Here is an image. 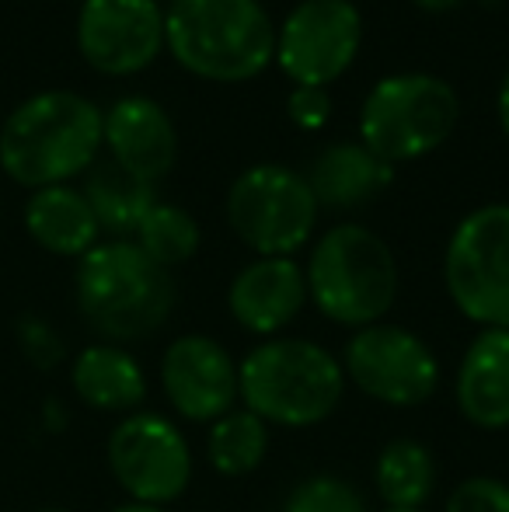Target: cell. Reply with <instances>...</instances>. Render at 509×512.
I'll return each instance as SVG.
<instances>
[{
  "instance_id": "9a60e30c",
  "label": "cell",
  "mask_w": 509,
  "mask_h": 512,
  "mask_svg": "<svg viewBox=\"0 0 509 512\" xmlns=\"http://www.w3.org/2000/svg\"><path fill=\"white\" fill-rule=\"evenodd\" d=\"M102 147H109L112 164L126 175L157 185L171 175L178 161V133L171 115L154 98L126 95L105 112Z\"/></svg>"
},
{
  "instance_id": "3957f363",
  "label": "cell",
  "mask_w": 509,
  "mask_h": 512,
  "mask_svg": "<svg viewBox=\"0 0 509 512\" xmlns=\"http://www.w3.org/2000/svg\"><path fill=\"white\" fill-rule=\"evenodd\" d=\"M77 310L102 342L133 345L171 321L178 286L168 269L147 258L136 241H98L77 262Z\"/></svg>"
},
{
  "instance_id": "5bb4252c",
  "label": "cell",
  "mask_w": 509,
  "mask_h": 512,
  "mask_svg": "<svg viewBox=\"0 0 509 512\" xmlns=\"http://www.w3.org/2000/svg\"><path fill=\"white\" fill-rule=\"evenodd\" d=\"M307 307V279L297 258H255L227 286V314L245 335H286Z\"/></svg>"
},
{
  "instance_id": "cb8c5ba5",
  "label": "cell",
  "mask_w": 509,
  "mask_h": 512,
  "mask_svg": "<svg viewBox=\"0 0 509 512\" xmlns=\"http://www.w3.org/2000/svg\"><path fill=\"white\" fill-rule=\"evenodd\" d=\"M279 512H370V506L349 478L318 471L290 488Z\"/></svg>"
},
{
  "instance_id": "44dd1931",
  "label": "cell",
  "mask_w": 509,
  "mask_h": 512,
  "mask_svg": "<svg viewBox=\"0 0 509 512\" xmlns=\"http://www.w3.org/2000/svg\"><path fill=\"white\" fill-rule=\"evenodd\" d=\"M81 192L91 203V209H95L98 227L109 230L119 241H129V237L136 234V227L143 223V216L157 206L154 185L126 175V171L112 161L95 164V168L88 171V182H84Z\"/></svg>"
},
{
  "instance_id": "7a4b0ae2",
  "label": "cell",
  "mask_w": 509,
  "mask_h": 512,
  "mask_svg": "<svg viewBox=\"0 0 509 512\" xmlns=\"http://www.w3.org/2000/svg\"><path fill=\"white\" fill-rule=\"evenodd\" d=\"M105 112L77 91H39L0 126V168L25 189L67 185L95 168Z\"/></svg>"
},
{
  "instance_id": "e0dca14e",
  "label": "cell",
  "mask_w": 509,
  "mask_h": 512,
  "mask_svg": "<svg viewBox=\"0 0 509 512\" xmlns=\"http://www.w3.org/2000/svg\"><path fill=\"white\" fill-rule=\"evenodd\" d=\"M70 391L81 405L105 415H133L150 394L143 363L112 342H91L70 359Z\"/></svg>"
},
{
  "instance_id": "4316f807",
  "label": "cell",
  "mask_w": 509,
  "mask_h": 512,
  "mask_svg": "<svg viewBox=\"0 0 509 512\" xmlns=\"http://www.w3.org/2000/svg\"><path fill=\"white\" fill-rule=\"evenodd\" d=\"M286 115L297 129H321L332 115V98L328 88H293L286 98Z\"/></svg>"
},
{
  "instance_id": "ffe728a7",
  "label": "cell",
  "mask_w": 509,
  "mask_h": 512,
  "mask_svg": "<svg viewBox=\"0 0 509 512\" xmlns=\"http://www.w3.org/2000/svg\"><path fill=\"white\" fill-rule=\"evenodd\" d=\"M374 492L381 509H426L436 495L440 467L422 439L398 436L387 439L374 457Z\"/></svg>"
},
{
  "instance_id": "8992f818",
  "label": "cell",
  "mask_w": 509,
  "mask_h": 512,
  "mask_svg": "<svg viewBox=\"0 0 509 512\" xmlns=\"http://www.w3.org/2000/svg\"><path fill=\"white\" fill-rule=\"evenodd\" d=\"M461 119V98L436 74H391L370 88L360 108V143L384 164L433 154Z\"/></svg>"
},
{
  "instance_id": "ac0fdd59",
  "label": "cell",
  "mask_w": 509,
  "mask_h": 512,
  "mask_svg": "<svg viewBox=\"0 0 509 512\" xmlns=\"http://www.w3.org/2000/svg\"><path fill=\"white\" fill-rule=\"evenodd\" d=\"M25 230L42 251L81 262L102 237L95 209L74 185L35 189L25 203Z\"/></svg>"
},
{
  "instance_id": "4fadbf2b",
  "label": "cell",
  "mask_w": 509,
  "mask_h": 512,
  "mask_svg": "<svg viewBox=\"0 0 509 512\" xmlns=\"http://www.w3.org/2000/svg\"><path fill=\"white\" fill-rule=\"evenodd\" d=\"M77 49L105 77L147 70L164 49V11L157 0H81Z\"/></svg>"
},
{
  "instance_id": "5b68a950",
  "label": "cell",
  "mask_w": 509,
  "mask_h": 512,
  "mask_svg": "<svg viewBox=\"0 0 509 512\" xmlns=\"http://www.w3.org/2000/svg\"><path fill=\"white\" fill-rule=\"evenodd\" d=\"M307 304L339 328H367L391 314L401 290L398 258L377 230L335 223L311 244L304 265Z\"/></svg>"
},
{
  "instance_id": "52a82bcc",
  "label": "cell",
  "mask_w": 509,
  "mask_h": 512,
  "mask_svg": "<svg viewBox=\"0 0 509 512\" xmlns=\"http://www.w3.org/2000/svg\"><path fill=\"white\" fill-rule=\"evenodd\" d=\"M318 199L304 175L283 164H255L231 182L224 213L234 237L258 258H293L314 241Z\"/></svg>"
},
{
  "instance_id": "1f68e13d",
  "label": "cell",
  "mask_w": 509,
  "mask_h": 512,
  "mask_svg": "<svg viewBox=\"0 0 509 512\" xmlns=\"http://www.w3.org/2000/svg\"><path fill=\"white\" fill-rule=\"evenodd\" d=\"M32 512H70V509H56V506H49V509H32Z\"/></svg>"
},
{
  "instance_id": "7c38bea8",
  "label": "cell",
  "mask_w": 509,
  "mask_h": 512,
  "mask_svg": "<svg viewBox=\"0 0 509 512\" xmlns=\"http://www.w3.org/2000/svg\"><path fill=\"white\" fill-rule=\"evenodd\" d=\"M157 384L171 411L192 425H210L241 405L238 359L220 338L203 331H189L164 345Z\"/></svg>"
},
{
  "instance_id": "603a6c76",
  "label": "cell",
  "mask_w": 509,
  "mask_h": 512,
  "mask_svg": "<svg viewBox=\"0 0 509 512\" xmlns=\"http://www.w3.org/2000/svg\"><path fill=\"white\" fill-rule=\"evenodd\" d=\"M133 241L140 244V251L147 258H154L161 269H178V265L192 262L199 255V244H203V230H199L196 216L189 209L175 203H161L143 216V223L136 227Z\"/></svg>"
},
{
  "instance_id": "ba28073f",
  "label": "cell",
  "mask_w": 509,
  "mask_h": 512,
  "mask_svg": "<svg viewBox=\"0 0 509 512\" xmlns=\"http://www.w3.org/2000/svg\"><path fill=\"white\" fill-rule=\"evenodd\" d=\"M346 384L374 405L412 411L440 391V356L419 331L394 321H377L349 331L339 352Z\"/></svg>"
},
{
  "instance_id": "83f0119b",
  "label": "cell",
  "mask_w": 509,
  "mask_h": 512,
  "mask_svg": "<svg viewBox=\"0 0 509 512\" xmlns=\"http://www.w3.org/2000/svg\"><path fill=\"white\" fill-rule=\"evenodd\" d=\"M499 126H503V133H506V140H509V74L503 77V88H499Z\"/></svg>"
},
{
  "instance_id": "2e32d148",
  "label": "cell",
  "mask_w": 509,
  "mask_h": 512,
  "mask_svg": "<svg viewBox=\"0 0 509 512\" xmlns=\"http://www.w3.org/2000/svg\"><path fill=\"white\" fill-rule=\"evenodd\" d=\"M454 405L471 429H509V328H478L457 363Z\"/></svg>"
},
{
  "instance_id": "7402d4cb",
  "label": "cell",
  "mask_w": 509,
  "mask_h": 512,
  "mask_svg": "<svg viewBox=\"0 0 509 512\" xmlns=\"http://www.w3.org/2000/svg\"><path fill=\"white\" fill-rule=\"evenodd\" d=\"M272 429L248 408H234L206 425V464L220 478H248L269 457Z\"/></svg>"
},
{
  "instance_id": "d6986e66",
  "label": "cell",
  "mask_w": 509,
  "mask_h": 512,
  "mask_svg": "<svg viewBox=\"0 0 509 512\" xmlns=\"http://www.w3.org/2000/svg\"><path fill=\"white\" fill-rule=\"evenodd\" d=\"M318 206L325 209H360L374 203L377 196L391 185L394 168L381 157L370 154L363 143H332L314 157L307 171Z\"/></svg>"
},
{
  "instance_id": "9c48e42d",
  "label": "cell",
  "mask_w": 509,
  "mask_h": 512,
  "mask_svg": "<svg viewBox=\"0 0 509 512\" xmlns=\"http://www.w3.org/2000/svg\"><path fill=\"white\" fill-rule=\"evenodd\" d=\"M450 304L478 328H509V203L478 206L443 251Z\"/></svg>"
},
{
  "instance_id": "484cf974",
  "label": "cell",
  "mask_w": 509,
  "mask_h": 512,
  "mask_svg": "<svg viewBox=\"0 0 509 512\" xmlns=\"http://www.w3.org/2000/svg\"><path fill=\"white\" fill-rule=\"evenodd\" d=\"M18 345L21 356L35 366V370L49 373L67 359V345H63V335L39 314H25L18 321Z\"/></svg>"
},
{
  "instance_id": "f1b7e54d",
  "label": "cell",
  "mask_w": 509,
  "mask_h": 512,
  "mask_svg": "<svg viewBox=\"0 0 509 512\" xmlns=\"http://www.w3.org/2000/svg\"><path fill=\"white\" fill-rule=\"evenodd\" d=\"M412 4H419L422 11H433V14H443V11H454V7H461L464 0H412Z\"/></svg>"
},
{
  "instance_id": "30bf717a",
  "label": "cell",
  "mask_w": 509,
  "mask_h": 512,
  "mask_svg": "<svg viewBox=\"0 0 509 512\" xmlns=\"http://www.w3.org/2000/svg\"><path fill=\"white\" fill-rule=\"evenodd\" d=\"M105 460L116 485L126 492V502L143 506H175L196 478V457L182 425L147 408L112 425Z\"/></svg>"
},
{
  "instance_id": "8fae6325",
  "label": "cell",
  "mask_w": 509,
  "mask_h": 512,
  "mask_svg": "<svg viewBox=\"0 0 509 512\" xmlns=\"http://www.w3.org/2000/svg\"><path fill=\"white\" fill-rule=\"evenodd\" d=\"M363 18L353 0H300L276 32V56L293 88H328L353 67Z\"/></svg>"
},
{
  "instance_id": "f546056e",
  "label": "cell",
  "mask_w": 509,
  "mask_h": 512,
  "mask_svg": "<svg viewBox=\"0 0 509 512\" xmlns=\"http://www.w3.org/2000/svg\"><path fill=\"white\" fill-rule=\"evenodd\" d=\"M112 512H171V509H161V506H143V502H123Z\"/></svg>"
},
{
  "instance_id": "277c9868",
  "label": "cell",
  "mask_w": 509,
  "mask_h": 512,
  "mask_svg": "<svg viewBox=\"0 0 509 512\" xmlns=\"http://www.w3.org/2000/svg\"><path fill=\"white\" fill-rule=\"evenodd\" d=\"M164 49L213 84H245L276 56V28L258 0H171Z\"/></svg>"
},
{
  "instance_id": "d4e9b609",
  "label": "cell",
  "mask_w": 509,
  "mask_h": 512,
  "mask_svg": "<svg viewBox=\"0 0 509 512\" xmlns=\"http://www.w3.org/2000/svg\"><path fill=\"white\" fill-rule=\"evenodd\" d=\"M443 512H509V481L496 474H471L450 488Z\"/></svg>"
},
{
  "instance_id": "4dcf8cb0",
  "label": "cell",
  "mask_w": 509,
  "mask_h": 512,
  "mask_svg": "<svg viewBox=\"0 0 509 512\" xmlns=\"http://www.w3.org/2000/svg\"><path fill=\"white\" fill-rule=\"evenodd\" d=\"M377 512H426V509H377Z\"/></svg>"
},
{
  "instance_id": "6da1fadb",
  "label": "cell",
  "mask_w": 509,
  "mask_h": 512,
  "mask_svg": "<svg viewBox=\"0 0 509 512\" xmlns=\"http://www.w3.org/2000/svg\"><path fill=\"white\" fill-rule=\"evenodd\" d=\"M346 387L339 356L314 338H265L238 359L241 408L269 429L300 432L328 422L346 398Z\"/></svg>"
}]
</instances>
